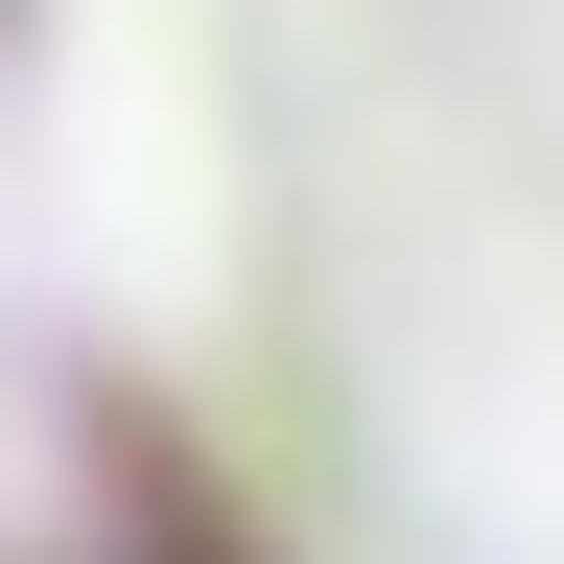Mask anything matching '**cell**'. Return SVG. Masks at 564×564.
Listing matches in <instances>:
<instances>
[{
	"label": "cell",
	"instance_id": "cell-1",
	"mask_svg": "<svg viewBox=\"0 0 564 564\" xmlns=\"http://www.w3.org/2000/svg\"><path fill=\"white\" fill-rule=\"evenodd\" d=\"M95 236L259 564H564V0H95Z\"/></svg>",
	"mask_w": 564,
	"mask_h": 564
}]
</instances>
